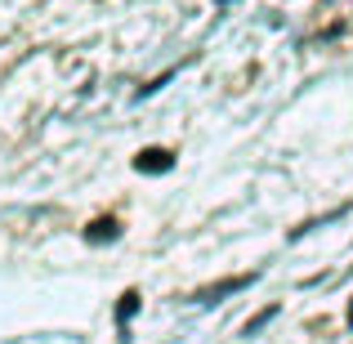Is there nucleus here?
<instances>
[{
    "instance_id": "nucleus-1",
    "label": "nucleus",
    "mask_w": 353,
    "mask_h": 344,
    "mask_svg": "<svg viewBox=\"0 0 353 344\" xmlns=\"http://www.w3.org/2000/svg\"><path fill=\"white\" fill-rule=\"evenodd\" d=\"M259 273H237V277H224V282H215V286H206V291H197V300L201 304H215V300H224V295H233V291H246L250 282H255Z\"/></svg>"
},
{
    "instance_id": "nucleus-4",
    "label": "nucleus",
    "mask_w": 353,
    "mask_h": 344,
    "mask_svg": "<svg viewBox=\"0 0 353 344\" xmlns=\"http://www.w3.org/2000/svg\"><path fill=\"white\" fill-rule=\"evenodd\" d=\"M134 309H139V291H125V295H121V304H117V318L130 322V318H134Z\"/></svg>"
},
{
    "instance_id": "nucleus-3",
    "label": "nucleus",
    "mask_w": 353,
    "mask_h": 344,
    "mask_svg": "<svg viewBox=\"0 0 353 344\" xmlns=\"http://www.w3.org/2000/svg\"><path fill=\"white\" fill-rule=\"evenodd\" d=\"M112 237H117V219H94V224L85 228V241H94V246L99 241H112Z\"/></svg>"
},
{
    "instance_id": "nucleus-5",
    "label": "nucleus",
    "mask_w": 353,
    "mask_h": 344,
    "mask_svg": "<svg viewBox=\"0 0 353 344\" xmlns=\"http://www.w3.org/2000/svg\"><path fill=\"white\" fill-rule=\"evenodd\" d=\"M273 313H277V304H268L259 318H250V322H246V336H259V327H264V322H273Z\"/></svg>"
},
{
    "instance_id": "nucleus-6",
    "label": "nucleus",
    "mask_w": 353,
    "mask_h": 344,
    "mask_svg": "<svg viewBox=\"0 0 353 344\" xmlns=\"http://www.w3.org/2000/svg\"><path fill=\"white\" fill-rule=\"evenodd\" d=\"M349 322H353V304H349Z\"/></svg>"
},
{
    "instance_id": "nucleus-2",
    "label": "nucleus",
    "mask_w": 353,
    "mask_h": 344,
    "mask_svg": "<svg viewBox=\"0 0 353 344\" xmlns=\"http://www.w3.org/2000/svg\"><path fill=\"white\" fill-rule=\"evenodd\" d=\"M174 165V156L165 152V148H143V152L134 156V170H148V174H165Z\"/></svg>"
}]
</instances>
